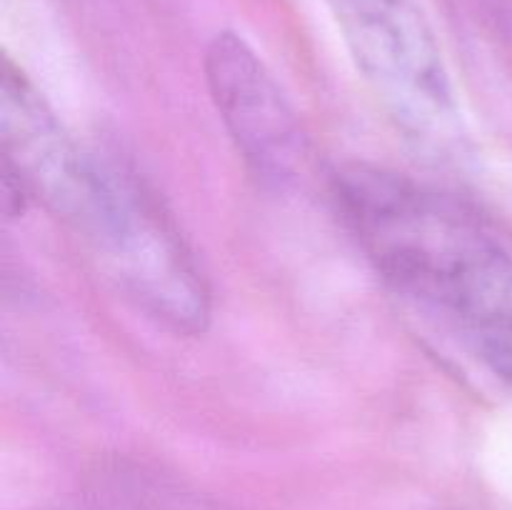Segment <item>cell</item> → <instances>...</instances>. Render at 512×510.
<instances>
[{
	"instance_id": "1",
	"label": "cell",
	"mask_w": 512,
	"mask_h": 510,
	"mask_svg": "<svg viewBox=\"0 0 512 510\" xmlns=\"http://www.w3.org/2000/svg\"><path fill=\"white\" fill-rule=\"evenodd\" d=\"M335 198L385 283L512 385V248L495 228L463 200L373 165L340 170Z\"/></svg>"
},
{
	"instance_id": "2",
	"label": "cell",
	"mask_w": 512,
	"mask_h": 510,
	"mask_svg": "<svg viewBox=\"0 0 512 510\" xmlns=\"http://www.w3.org/2000/svg\"><path fill=\"white\" fill-rule=\"evenodd\" d=\"M100 268L173 333H203L210 290L170 215L125 165L95 155L88 198L73 223Z\"/></svg>"
},
{
	"instance_id": "3",
	"label": "cell",
	"mask_w": 512,
	"mask_h": 510,
	"mask_svg": "<svg viewBox=\"0 0 512 510\" xmlns=\"http://www.w3.org/2000/svg\"><path fill=\"white\" fill-rule=\"evenodd\" d=\"M340 35L395 123L413 138L458 135V100L435 30L418 0H325Z\"/></svg>"
},
{
	"instance_id": "4",
	"label": "cell",
	"mask_w": 512,
	"mask_h": 510,
	"mask_svg": "<svg viewBox=\"0 0 512 510\" xmlns=\"http://www.w3.org/2000/svg\"><path fill=\"white\" fill-rule=\"evenodd\" d=\"M0 140H3L5 208L35 198L53 215L73 223L88 198L95 153L80 148L43 95L3 60L0 75Z\"/></svg>"
},
{
	"instance_id": "5",
	"label": "cell",
	"mask_w": 512,
	"mask_h": 510,
	"mask_svg": "<svg viewBox=\"0 0 512 510\" xmlns=\"http://www.w3.org/2000/svg\"><path fill=\"white\" fill-rule=\"evenodd\" d=\"M210 93L243 158L270 183L300 178L308 143L273 73L235 33H218L205 55Z\"/></svg>"
},
{
	"instance_id": "6",
	"label": "cell",
	"mask_w": 512,
	"mask_h": 510,
	"mask_svg": "<svg viewBox=\"0 0 512 510\" xmlns=\"http://www.w3.org/2000/svg\"><path fill=\"white\" fill-rule=\"evenodd\" d=\"M170 510H178V508H170ZM180 510H183V508H180Z\"/></svg>"
}]
</instances>
